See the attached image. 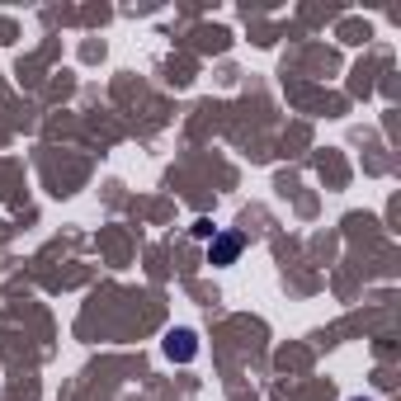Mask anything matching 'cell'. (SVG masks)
<instances>
[{"label": "cell", "mask_w": 401, "mask_h": 401, "mask_svg": "<svg viewBox=\"0 0 401 401\" xmlns=\"http://www.w3.org/2000/svg\"><path fill=\"white\" fill-rule=\"evenodd\" d=\"M165 349H170V359H175V354H180V359H194V335H189V330H175Z\"/></svg>", "instance_id": "obj_2"}, {"label": "cell", "mask_w": 401, "mask_h": 401, "mask_svg": "<svg viewBox=\"0 0 401 401\" xmlns=\"http://www.w3.org/2000/svg\"><path fill=\"white\" fill-rule=\"evenodd\" d=\"M236 250H241V236L213 241V265H232V260H236Z\"/></svg>", "instance_id": "obj_1"}, {"label": "cell", "mask_w": 401, "mask_h": 401, "mask_svg": "<svg viewBox=\"0 0 401 401\" xmlns=\"http://www.w3.org/2000/svg\"><path fill=\"white\" fill-rule=\"evenodd\" d=\"M194 236H217V227L208 222V217H203V222H194Z\"/></svg>", "instance_id": "obj_3"}]
</instances>
